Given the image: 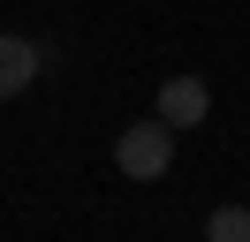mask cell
Here are the masks:
<instances>
[{
    "label": "cell",
    "mask_w": 250,
    "mask_h": 242,
    "mask_svg": "<svg viewBox=\"0 0 250 242\" xmlns=\"http://www.w3.org/2000/svg\"><path fill=\"white\" fill-rule=\"evenodd\" d=\"M114 166H122L129 182H159V174L174 166V129H167L159 114H152V121H129V129L114 136Z\"/></svg>",
    "instance_id": "6da1fadb"
},
{
    "label": "cell",
    "mask_w": 250,
    "mask_h": 242,
    "mask_svg": "<svg viewBox=\"0 0 250 242\" xmlns=\"http://www.w3.org/2000/svg\"><path fill=\"white\" fill-rule=\"evenodd\" d=\"M205 114H212V83H205V76H167V83H159V121H167L174 136L197 129Z\"/></svg>",
    "instance_id": "7a4b0ae2"
},
{
    "label": "cell",
    "mask_w": 250,
    "mask_h": 242,
    "mask_svg": "<svg viewBox=\"0 0 250 242\" xmlns=\"http://www.w3.org/2000/svg\"><path fill=\"white\" fill-rule=\"evenodd\" d=\"M38 68H46V53L31 38H16V30H0V99H23L38 83Z\"/></svg>",
    "instance_id": "3957f363"
},
{
    "label": "cell",
    "mask_w": 250,
    "mask_h": 242,
    "mask_svg": "<svg viewBox=\"0 0 250 242\" xmlns=\"http://www.w3.org/2000/svg\"><path fill=\"white\" fill-rule=\"evenodd\" d=\"M205 235L212 242H250V204H220L212 220H205Z\"/></svg>",
    "instance_id": "277c9868"
}]
</instances>
